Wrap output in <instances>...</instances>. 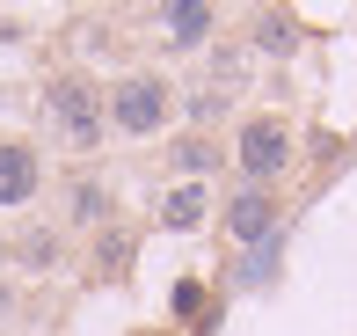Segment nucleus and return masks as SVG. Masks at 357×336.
Returning <instances> with one entry per match:
<instances>
[{"label": "nucleus", "mask_w": 357, "mask_h": 336, "mask_svg": "<svg viewBox=\"0 0 357 336\" xmlns=\"http://www.w3.org/2000/svg\"><path fill=\"white\" fill-rule=\"evenodd\" d=\"M291 154H299V139H291V124L278 117V110H255V117L234 124V161H241V175H248V190H270L291 168Z\"/></svg>", "instance_id": "1"}, {"label": "nucleus", "mask_w": 357, "mask_h": 336, "mask_svg": "<svg viewBox=\"0 0 357 336\" xmlns=\"http://www.w3.org/2000/svg\"><path fill=\"white\" fill-rule=\"evenodd\" d=\"M168 117H175V88L160 81V73H132V81L109 88V124H117L124 139H153Z\"/></svg>", "instance_id": "2"}, {"label": "nucleus", "mask_w": 357, "mask_h": 336, "mask_svg": "<svg viewBox=\"0 0 357 336\" xmlns=\"http://www.w3.org/2000/svg\"><path fill=\"white\" fill-rule=\"evenodd\" d=\"M226 234H234L241 249H270V242H278V198H270V190H234Z\"/></svg>", "instance_id": "3"}, {"label": "nucleus", "mask_w": 357, "mask_h": 336, "mask_svg": "<svg viewBox=\"0 0 357 336\" xmlns=\"http://www.w3.org/2000/svg\"><path fill=\"white\" fill-rule=\"evenodd\" d=\"M52 124L73 139V147H95V139H102V117H95V88H88V81H59V88H52Z\"/></svg>", "instance_id": "4"}, {"label": "nucleus", "mask_w": 357, "mask_h": 336, "mask_svg": "<svg viewBox=\"0 0 357 336\" xmlns=\"http://www.w3.org/2000/svg\"><path fill=\"white\" fill-rule=\"evenodd\" d=\"M29 198H37V154L0 147V205H29Z\"/></svg>", "instance_id": "5"}, {"label": "nucleus", "mask_w": 357, "mask_h": 336, "mask_svg": "<svg viewBox=\"0 0 357 336\" xmlns=\"http://www.w3.org/2000/svg\"><path fill=\"white\" fill-rule=\"evenodd\" d=\"M204 219V183H175L168 198H160V227H175V234H190Z\"/></svg>", "instance_id": "6"}, {"label": "nucleus", "mask_w": 357, "mask_h": 336, "mask_svg": "<svg viewBox=\"0 0 357 336\" xmlns=\"http://www.w3.org/2000/svg\"><path fill=\"white\" fill-rule=\"evenodd\" d=\"M212 168H219V147H212V139H175V175L204 183Z\"/></svg>", "instance_id": "7"}, {"label": "nucleus", "mask_w": 357, "mask_h": 336, "mask_svg": "<svg viewBox=\"0 0 357 336\" xmlns=\"http://www.w3.org/2000/svg\"><path fill=\"white\" fill-rule=\"evenodd\" d=\"M168 29H175L183 44H204V37H212V8H197V0H175V8H168Z\"/></svg>", "instance_id": "8"}, {"label": "nucleus", "mask_w": 357, "mask_h": 336, "mask_svg": "<svg viewBox=\"0 0 357 336\" xmlns=\"http://www.w3.org/2000/svg\"><path fill=\"white\" fill-rule=\"evenodd\" d=\"M255 44H263V52H291V44H299L291 15H263V22H255Z\"/></svg>", "instance_id": "9"}]
</instances>
